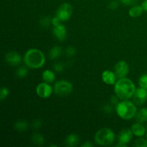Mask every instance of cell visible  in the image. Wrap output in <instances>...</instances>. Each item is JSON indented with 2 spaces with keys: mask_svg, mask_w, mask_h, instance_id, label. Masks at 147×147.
I'll list each match as a JSON object with an SVG mask.
<instances>
[{
  "mask_svg": "<svg viewBox=\"0 0 147 147\" xmlns=\"http://www.w3.org/2000/svg\"><path fill=\"white\" fill-rule=\"evenodd\" d=\"M123 5L125 6H134L136 5L139 0H119Z\"/></svg>",
  "mask_w": 147,
  "mask_h": 147,
  "instance_id": "27",
  "label": "cell"
},
{
  "mask_svg": "<svg viewBox=\"0 0 147 147\" xmlns=\"http://www.w3.org/2000/svg\"><path fill=\"white\" fill-rule=\"evenodd\" d=\"M114 73L118 79L126 78L129 73V64L124 60L119 61L114 67Z\"/></svg>",
  "mask_w": 147,
  "mask_h": 147,
  "instance_id": "8",
  "label": "cell"
},
{
  "mask_svg": "<svg viewBox=\"0 0 147 147\" xmlns=\"http://www.w3.org/2000/svg\"><path fill=\"white\" fill-rule=\"evenodd\" d=\"M139 87L143 88L147 90V74H143L141 76L139 79Z\"/></svg>",
  "mask_w": 147,
  "mask_h": 147,
  "instance_id": "23",
  "label": "cell"
},
{
  "mask_svg": "<svg viewBox=\"0 0 147 147\" xmlns=\"http://www.w3.org/2000/svg\"><path fill=\"white\" fill-rule=\"evenodd\" d=\"M53 68H54L55 71L57 72V73H61L62 71L64 70V65L61 63H57L53 65Z\"/></svg>",
  "mask_w": 147,
  "mask_h": 147,
  "instance_id": "28",
  "label": "cell"
},
{
  "mask_svg": "<svg viewBox=\"0 0 147 147\" xmlns=\"http://www.w3.org/2000/svg\"><path fill=\"white\" fill-rule=\"evenodd\" d=\"M109 7L111 10L117 9L118 7H119V2L117 1H116V0H113V1H111L109 3Z\"/></svg>",
  "mask_w": 147,
  "mask_h": 147,
  "instance_id": "30",
  "label": "cell"
},
{
  "mask_svg": "<svg viewBox=\"0 0 147 147\" xmlns=\"http://www.w3.org/2000/svg\"><path fill=\"white\" fill-rule=\"evenodd\" d=\"M53 91L54 90L50 83H47L46 82L39 83L36 87V93L39 97L42 98H50Z\"/></svg>",
  "mask_w": 147,
  "mask_h": 147,
  "instance_id": "7",
  "label": "cell"
},
{
  "mask_svg": "<svg viewBox=\"0 0 147 147\" xmlns=\"http://www.w3.org/2000/svg\"><path fill=\"white\" fill-rule=\"evenodd\" d=\"M134 145L136 147H147V139L140 137L135 141Z\"/></svg>",
  "mask_w": 147,
  "mask_h": 147,
  "instance_id": "25",
  "label": "cell"
},
{
  "mask_svg": "<svg viewBox=\"0 0 147 147\" xmlns=\"http://www.w3.org/2000/svg\"><path fill=\"white\" fill-rule=\"evenodd\" d=\"M112 110H113V107L111 105L107 104L106 106H104V107H103V111L107 113H111L112 111Z\"/></svg>",
  "mask_w": 147,
  "mask_h": 147,
  "instance_id": "34",
  "label": "cell"
},
{
  "mask_svg": "<svg viewBox=\"0 0 147 147\" xmlns=\"http://www.w3.org/2000/svg\"><path fill=\"white\" fill-rule=\"evenodd\" d=\"M81 146H83V147H92V146H93V144L92 143V142L88 141V142H86L85 143H83V144L81 145Z\"/></svg>",
  "mask_w": 147,
  "mask_h": 147,
  "instance_id": "35",
  "label": "cell"
},
{
  "mask_svg": "<svg viewBox=\"0 0 147 147\" xmlns=\"http://www.w3.org/2000/svg\"><path fill=\"white\" fill-rule=\"evenodd\" d=\"M63 53V49L60 46H55L52 47L49 51V58L50 60H55V59L60 57Z\"/></svg>",
  "mask_w": 147,
  "mask_h": 147,
  "instance_id": "18",
  "label": "cell"
},
{
  "mask_svg": "<svg viewBox=\"0 0 147 147\" xmlns=\"http://www.w3.org/2000/svg\"><path fill=\"white\" fill-rule=\"evenodd\" d=\"M73 14V7L69 3H63L59 7L56 11L55 16H57L61 22H67L71 17Z\"/></svg>",
  "mask_w": 147,
  "mask_h": 147,
  "instance_id": "6",
  "label": "cell"
},
{
  "mask_svg": "<svg viewBox=\"0 0 147 147\" xmlns=\"http://www.w3.org/2000/svg\"><path fill=\"white\" fill-rule=\"evenodd\" d=\"M119 98L116 95V96H112L111 98V103H112L113 105H117L118 103H119Z\"/></svg>",
  "mask_w": 147,
  "mask_h": 147,
  "instance_id": "33",
  "label": "cell"
},
{
  "mask_svg": "<svg viewBox=\"0 0 147 147\" xmlns=\"http://www.w3.org/2000/svg\"><path fill=\"white\" fill-rule=\"evenodd\" d=\"M144 9L142 8V5H134L131 6L129 10V14L131 17H134V18H136V17H140L144 12Z\"/></svg>",
  "mask_w": 147,
  "mask_h": 147,
  "instance_id": "16",
  "label": "cell"
},
{
  "mask_svg": "<svg viewBox=\"0 0 147 147\" xmlns=\"http://www.w3.org/2000/svg\"><path fill=\"white\" fill-rule=\"evenodd\" d=\"M131 129L134 135L138 136V137H142L146 133V128L140 122H137V123L133 124Z\"/></svg>",
  "mask_w": 147,
  "mask_h": 147,
  "instance_id": "14",
  "label": "cell"
},
{
  "mask_svg": "<svg viewBox=\"0 0 147 147\" xmlns=\"http://www.w3.org/2000/svg\"><path fill=\"white\" fill-rule=\"evenodd\" d=\"M101 78L103 83H106V85H114L116 82V76L114 72L109 70H106L102 73Z\"/></svg>",
  "mask_w": 147,
  "mask_h": 147,
  "instance_id": "12",
  "label": "cell"
},
{
  "mask_svg": "<svg viewBox=\"0 0 147 147\" xmlns=\"http://www.w3.org/2000/svg\"><path fill=\"white\" fill-rule=\"evenodd\" d=\"M95 142L100 146H109L115 140V134L109 128H102L95 134Z\"/></svg>",
  "mask_w": 147,
  "mask_h": 147,
  "instance_id": "4",
  "label": "cell"
},
{
  "mask_svg": "<svg viewBox=\"0 0 147 147\" xmlns=\"http://www.w3.org/2000/svg\"><path fill=\"white\" fill-rule=\"evenodd\" d=\"M52 24V19L50 17H44L40 20V24L42 27H48Z\"/></svg>",
  "mask_w": 147,
  "mask_h": 147,
  "instance_id": "24",
  "label": "cell"
},
{
  "mask_svg": "<svg viewBox=\"0 0 147 147\" xmlns=\"http://www.w3.org/2000/svg\"><path fill=\"white\" fill-rule=\"evenodd\" d=\"M76 48H74L73 47H71V46L67 47L65 50V53L68 57H72V56H73L75 54H76Z\"/></svg>",
  "mask_w": 147,
  "mask_h": 147,
  "instance_id": "29",
  "label": "cell"
},
{
  "mask_svg": "<svg viewBox=\"0 0 147 147\" xmlns=\"http://www.w3.org/2000/svg\"><path fill=\"white\" fill-rule=\"evenodd\" d=\"M116 146H118V147H126V146H127V144H125L121 143V142H119V143L116 144Z\"/></svg>",
  "mask_w": 147,
  "mask_h": 147,
  "instance_id": "37",
  "label": "cell"
},
{
  "mask_svg": "<svg viewBox=\"0 0 147 147\" xmlns=\"http://www.w3.org/2000/svg\"><path fill=\"white\" fill-rule=\"evenodd\" d=\"M134 103L137 106H142L147 100V90L143 88L139 87L136 89L135 93L133 96Z\"/></svg>",
  "mask_w": 147,
  "mask_h": 147,
  "instance_id": "9",
  "label": "cell"
},
{
  "mask_svg": "<svg viewBox=\"0 0 147 147\" xmlns=\"http://www.w3.org/2000/svg\"><path fill=\"white\" fill-rule=\"evenodd\" d=\"M142 7L143 8L144 11L147 12V0H144L142 3Z\"/></svg>",
  "mask_w": 147,
  "mask_h": 147,
  "instance_id": "36",
  "label": "cell"
},
{
  "mask_svg": "<svg viewBox=\"0 0 147 147\" xmlns=\"http://www.w3.org/2000/svg\"><path fill=\"white\" fill-rule=\"evenodd\" d=\"M42 126V121L40 120V119H37V120H35L34 121H33V123H32V126L34 129H38L41 127Z\"/></svg>",
  "mask_w": 147,
  "mask_h": 147,
  "instance_id": "31",
  "label": "cell"
},
{
  "mask_svg": "<svg viewBox=\"0 0 147 147\" xmlns=\"http://www.w3.org/2000/svg\"><path fill=\"white\" fill-rule=\"evenodd\" d=\"M60 22L61 21H60V20L57 17V16H55V17H54L52 18V24L53 25V27L61 24V23H60Z\"/></svg>",
  "mask_w": 147,
  "mask_h": 147,
  "instance_id": "32",
  "label": "cell"
},
{
  "mask_svg": "<svg viewBox=\"0 0 147 147\" xmlns=\"http://www.w3.org/2000/svg\"><path fill=\"white\" fill-rule=\"evenodd\" d=\"M32 142L37 146H41L45 143V138L40 134L35 133L32 136Z\"/></svg>",
  "mask_w": 147,
  "mask_h": 147,
  "instance_id": "21",
  "label": "cell"
},
{
  "mask_svg": "<svg viewBox=\"0 0 147 147\" xmlns=\"http://www.w3.org/2000/svg\"><path fill=\"white\" fill-rule=\"evenodd\" d=\"M14 127L16 131L20 132L25 131L29 128V124L26 121L24 120H20L17 121L14 125Z\"/></svg>",
  "mask_w": 147,
  "mask_h": 147,
  "instance_id": "20",
  "label": "cell"
},
{
  "mask_svg": "<svg viewBox=\"0 0 147 147\" xmlns=\"http://www.w3.org/2000/svg\"><path fill=\"white\" fill-rule=\"evenodd\" d=\"M28 74V70L26 67H20L16 71V75L20 78H25Z\"/></svg>",
  "mask_w": 147,
  "mask_h": 147,
  "instance_id": "22",
  "label": "cell"
},
{
  "mask_svg": "<svg viewBox=\"0 0 147 147\" xmlns=\"http://www.w3.org/2000/svg\"><path fill=\"white\" fill-rule=\"evenodd\" d=\"M73 89V84L65 80H58L54 84L53 90L59 96H67L72 93Z\"/></svg>",
  "mask_w": 147,
  "mask_h": 147,
  "instance_id": "5",
  "label": "cell"
},
{
  "mask_svg": "<svg viewBox=\"0 0 147 147\" xmlns=\"http://www.w3.org/2000/svg\"><path fill=\"white\" fill-rule=\"evenodd\" d=\"M6 62L12 66L19 65L22 63V56L15 51H10L5 55Z\"/></svg>",
  "mask_w": 147,
  "mask_h": 147,
  "instance_id": "10",
  "label": "cell"
},
{
  "mask_svg": "<svg viewBox=\"0 0 147 147\" xmlns=\"http://www.w3.org/2000/svg\"><path fill=\"white\" fill-rule=\"evenodd\" d=\"M9 94V90L8 88L3 87L1 88V91H0V99L1 101L5 100L7 97H8Z\"/></svg>",
  "mask_w": 147,
  "mask_h": 147,
  "instance_id": "26",
  "label": "cell"
},
{
  "mask_svg": "<svg viewBox=\"0 0 147 147\" xmlns=\"http://www.w3.org/2000/svg\"><path fill=\"white\" fill-rule=\"evenodd\" d=\"M135 119L136 121L140 123L147 122V108H142L137 111L135 116Z\"/></svg>",
  "mask_w": 147,
  "mask_h": 147,
  "instance_id": "19",
  "label": "cell"
},
{
  "mask_svg": "<svg viewBox=\"0 0 147 147\" xmlns=\"http://www.w3.org/2000/svg\"><path fill=\"white\" fill-rule=\"evenodd\" d=\"M80 142V138L76 134H70L65 138V144L67 146H76Z\"/></svg>",
  "mask_w": 147,
  "mask_h": 147,
  "instance_id": "15",
  "label": "cell"
},
{
  "mask_svg": "<svg viewBox=\"0 0 147 147\" xmlns=\"http://www.w3.org/2000/svg\"><path fill=\"white\" fill-rule=\"evenodd\" d=\"M42 78L44 82H46L47 83H52L55 80V74L51 70L47 69V70L43 71L42 74Z\"/></svg>",
  "mask_w": 147,
  "mask_h": 147,
  "instance_id": "17",
  "label": "cell"
},
{
  "mask_svg": "<svg viewBox=\"0 0 147 147\" xmlns=\"http://www.w3.org/2000/svg\"><path fill=\"white\" fill-rule=\"evenodd\" d=\"M53 32L55 37L59 41H64L67 37V29L65 26L62 24L55 26L53 27Z\"/></svg>",
  "mask_w": 147,
  "mask_h": 147,
  "instance_id": "11",
  "label": "cell"
},
{
  "mask_svg": "<svg viewBox=\"0 0 147 147\" xmlns=\"http://www.w3.org/2000/svg\"><path fill=\"white\" fill-rule=\"evenodd\" d=\"M136 89L134 83L126 78L119 79L114 84L115 94L122 100L131 98Z\"/></svg>",
  "mask_w": 147,
  "mask_h": 147,
  "instance_id": "1",
  "label": "cell"
},
{
  "mask_svg": "<svg viewBox=\"0 0 147 147\" xmlns=\"http://www.w3.org/2000/svg\"><path fill=\"white\" fill-rule=\"evenodd\" d=\"M116 112L118 116L123 120H131L137 113L136 105L129 100L119 102L116 106Z\"/></svg>",
  "mask_w": 147,
  "mask_h": 147,
  "instance_id": "3",
  "label": "cell"
},
{
  "mask_svg": "<svg viewBox=\"0 0 147 147\" xmlns=\"http://www.w3.org/2000/svg\"><path fill=\"white\" fill-rule=\"evenodd\" d=\"M24 64L31 69H39L45 63V57L41 50L37 48H30L24 56Z\"/></svg>",
  "mask_w": 147,
  "mask_h": 147,
  "instance_id": "2",
  "label": "cell"
},
{
  "mask_svg": "<svg viewBox=\"0 0 147 147\" xmlns=\"http://www.w3.org/2000/svg\"><path fill=\"white\" fill-rule=\"evenodd\" d=\"M133 135L134 134L132 132L131 129H123L119 133V136H118L119 142H121V143L125 144H129L131 141L132 138H133Z\"/></svg>",
  "mask_w": 147,
  "mask_h": 147,
  "instance_id": "13",
  "label": "cell"
},
{
  "mask_svg": "<svg viewBox=\"0 0 147 147\" xmlns=\"http://www.w3.org/2000/svg\"><path fill=\"white\" fill-rule=\"evenodd\" d=\"M146 139H147V131H146Z\"/></svg>",
  "mask_w": 147,
  "mask_h": 147,
  "instance_id": "38",
  "label": "cell"
}]
</instances>
